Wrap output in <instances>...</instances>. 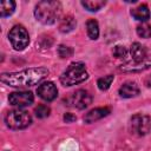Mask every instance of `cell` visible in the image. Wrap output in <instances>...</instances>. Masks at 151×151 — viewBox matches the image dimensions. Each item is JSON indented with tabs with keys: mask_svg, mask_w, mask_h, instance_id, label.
<instances>
[{
	"mask_svg": "<svg viewBox=\"0 0 151 151\" xmlns=\"http://www.w3.org/2000/svg\"><path fill=\"white\" fill-rule=\"evenodd\" d=\"M131 15L136 20L144 22V21H147L150 19V9L145 4H143V5H139L136 8L131 9Z\"/></svg>",
	"mask_w": 151,
	"mask_h": 151,
	"instance_id": "13",
	"label": "cell"
},
{
	"mask_svg": "<svg viewBox=\"0 0 151 151\" xmlns=\"http://www.w3.org/2000/svg\"><path fill=\"white\" fill-rule=\"evenodd\" d=\"M34 113L38 118H46L50 116L51 109H50V106H47L45 104H40L34 109Z\"/></svg>",
	"mask_w": 151,
	"mask_h": 151,
	"instance_id": "21",
	"label": "cell"
},
{
	"mask_svg": "<svg viewBox=\"0 0 151 151\" xmlns=\"http://www.w3.org/2000/svg\"><path fill=\"white\" fill-rule=\"evenodd\" d=\"M111 113V109L107 107V106H104V107H96V109H92L91 111H88L85 117H84V122L87 123V124H91V123H94L106 116H109Z\"/></svg>",
	"mask_w": 151,
	"mask_h": 151,
	"instance_id": "10",
	"label": "cell"
},
{
	"mask_svg": "<svg viewBox=\"0 0 151 151\" xmlns=\"http://www.w3.org/2000/svg\"><path fill=\"white\" fill-rule=\"evenodd\" d=\"M5 123L12 130H21L31 125L32 117L27 111L15 109L7 112V114L5 116Z\"/></svg>",
	"mask_w": 151,
	"mask_h": 151,
	"instance_id": "4",
	"label": "cell"
},
{
	"mask_svg": "<svg viewBox=\"0 0 151 151\" xmlns=\"http://www.w3.org/2000/svg\"><path fill=\"white\" fill-rule=\"evenodd\" d=\"M8 39L13 46L14 50L17 51H22L25 50L28 44H29V35L27 29L22 25H15L11 28L8 33Z\"/></svg>",
	"mask_w": 151,
	"mask_h": 151,
	"instance_id": "5",
	"label": "cell"
},
{
	"mask_svg": "<svg viewBox=\"0 0 151 151\" xmlns=\"http://www.w3.org/2000/svg\"><path fill=\"white\" fill-rule=\"evenodd\" d=\"M151 66V59H145L144 61L139 64H132V65H124L120 67L122 71L124 72H139L143 70H146Z\"/></svg>",
	"mask_w": 151,
	"mask_h": 151,
	"instance_id": "15",
	"label": "cell"
},
{
	"mask_svg": "<svg viewBox=\"0 0 151 151\" xmlns=\"http://www.w3.org/2000/svg\"><path fill=\"white\" fill-rule=\"evenodd\" d=\"M61 13V5L59 1H40L35 5L34 17L38 21L45 25L54 24Z\"/></svg>",
	"mask_w": 151,
	"mask_h": 151,
	"instance_id": "2",
	"label": "cell"
},
{
	"mask_svg": "<svg viewBox=\"0 0 151 151\" xmlns=\"http://www.w3.org/2000/svg\"><path fill=\"white\" fill-rule=\"evenodd\" d=\"M105 1L104 0H85L81 1V5L90 12H97L99 11L101 7L105 6Z\"/></svg>",
	"mask_w": 151,
	"mask_h": 151,
	"instance_id": "18",
	"label": "cell"
},
{
	"mask_svg": "<svg viewBox=\"0 0 151 151\" xmlns=\"http://www.w3.org/2000/svg\"><path fill=\"white\" fill-rule=\"evenodd\" d=\"M113 79H114V76H112V74H107V76H104V77L99 78L98 81H97V85H98L99 90H101V91L109 90L111 84H112V81H113Z\"/></svg>",
	"mask_w": 151,
	"mask_h": 151,
	"instance_id": "19",
	"label": "cell"
},
{
	"mask_svg": "<svg viewBox=\"0 0 151 151\" xmlns=\"http://www.w3.org/2000/svg\"><path fill=\"white\" fill-rule=\"evenodd\" d=\"M137 34L142 38H151V25L147 24H142L137 26Z\"/></svg>",
	"mask_w": 151,
	"mask_h": 151,
	"instance_id": "22",
	"label": "cell"
},
{
	"mask_svg": "<svg viewBox=\"0 0 151 151\" xmlns=\"http://www.w3.org/2000/svg\"><path fill=\"white\" fill-rule=\"evenodd\" d=\"M15 9V2L12 0H4L0 4V17L6 18L11 14H13Z\"/></svg>",
	"mask_w": 151,
	"mask_h": 151,
	"instance_id": "17",
	"label": "cell"
},
{
	"mask_svg": "<svg viewBox=\"0 0 151 151\" xmlns=\"http://www.w3.org/2000/svg\"><path fill=\"white\" fill-rule=\"evenodd\" d=\"M38 96L45 101H52L58 97V88L52 81H45L37 90Z\"/></svg>",
	"mask_w": 151,
	"mask_h": 151,
	"instance_id": "9",
	"label": "cell"
},
{
	"mask_svg": "<svg viewBox=\"0 0 151 151\" xmlns=\"http://www.w3.org/2000/svg\"><path fill=\"white\" fill-rule=\"evenodd\" d=\"M130 130L136 136H145L151 131V117L143 113H136L130 119Z\"/></svg>",
	"mask_w": 151,
	"mask_h": 151,
	"instance_id": "7",
	"label": "cell"
},
{
	"mask_svg": "<svg viewBox=\"0 0 151 151\" xmlns=\"http://www.w3.org/2000/svg\"><path fill=\"white\" fill-rule=\"evenodd\" d=\"M48 70L46 67H32L25 68L19 72H11V73H2L0 77L1 83L12 86V87H31L39 83H41L47 76Z\"/></svg>",
	"mask_w": 151,
	"mask_h": 151,
	"instance_id": "1",
	"label": "cell"
},
{
	"mask_svg": "<svg viewBox=\"0 0 151 151\" xmlns=\"http://www.w3.org/2000/svg\"><path fill=\"white\" fill-rule=\"evenodd\" d=\"M58 54L60 58L65 59V58H70L73 54V50L70 46H65V45H60L58 47Z\"/></svg>",
	"mask_w": 151,
	"mask_h": 151,
	"instance_id": "23",
	"label": "cell"
},
{
	"mask_svg": "<svg viewBox=\"0 0 151 151\" xmlns=\"http://www.w3.org/2000/svg\"><path fill=\"white\" fill-rule=\"evenodd\" d=\"M88 77L85 64L83 63H72L60 76V83L64 86H73L85 81Z\"/></svg>",
	"mask_w": 151,
	"mask_h": 151,
	"instance_id": "3",
	"label": "cell"
},
{
	"mask_svg": "<svg viewBox=\"0 0 151 151\" xmlns=\"http://www.w3.org/2000/svg\"><path fill=\"white\" fill-rule=\"evenodd\" d=\"M77 119V117L74 116V114H72V113H65L64 114V120L66 122V123H72V122H74Z\"/></svg>",
	"mask_w": 151,
	"mask_h": 151,
	"instance_id": "24",
	"label": "cell"
},
{
	"mask_svg": "<svg viewBox=\"0 0 151 151\" xmlns=\"http://www.w3.org/2000/svg\"><path fill=\"white\" fill-rule=\"evenodd\" d=\"M76 25H77L76 19H74L72 15H66V17H64V18L60 20L59 31L63 32V33H68V32H71V31L74 29Z\"/></svg>",
	"mask_w": 151,
	"mask_h": 151,
	"instance_id": "14",
	"label": "cell"
},
{
	"mask_svg": "<svg viewBox=\"0 0 151 151\" xmlns=\"http://www.w3.org/2000/svg\"><path fill=\"white\" fill-rule=\"evenodd\" d=\"M86 31H87V35L90 39L96 40L99 37V25L97 22V20L94 19H90L86 22Z\"/></svg>",
	"mask_w": 151,
	"mask_h": 151,
	"instance_id": "16",
	"label": "cell"
},
{
	"mask_svg": "<svg viewBox=\"0 0 151 151\" xmlns=\"http://www.w3.org/2000/svg\"><path fill=\"white\" fill-rule=\"evenodd\" d=\"M130 55L133 64H139L146 59V50L139 42H133L130 47Z\"/></svg>",
	"mask_w": 151,
	"mask_h": 151,
	"instance_id": "11",
	"label": "cell"
},
{
	"mask_svg": "<svg viewBox=\"0 0 151 151\" xmlns=\"http://www.w3.org/2000/svg\"><path fill=\"white\" fill-rule=\"evenodd\" d=\"M8 101L11 105L20 109V107L31 105L34 101V97H33V93L29 91H17V92L9 93Z\"/></svg>",
	"mask_w": 151,
	"mask_h": 151,
	"instance_id": "8",
	"label": "cell"
},
{
	"mask_svg": "<svg viewBox=\"0 0 151 151\" xmlns=\"http://www.w3.org/2000/svg\"><path fill=\"white\" fill-rule=\"evenodd\" d=\"M118 92L122 98H133L139 94V87L133 81H126L120 86Z\"/></svg>",
	"mask_w": 151,
	"mask_h": 151,
	"instance_id": "12",
	"label": "cell"
},
{
	"mask_svg": "<svg viewBox=\"0 0 151 151\" xmlns=\"http://www.w3.org/2000/svg\"><path fill=\"white\" fill-rule=\"evenodd\" d=\"M64 103L66 106L78 109V110H84L92 103V96L87 90H77L70 93L65 98Z\"/></svg>",
	"mask_w": 151,
	"mask_h": 151,
	"instance_id": "6",
	"label": "cell"
},
{
	"mask_svg": "<svg viewBox=\"0 0 151 151\" xmlns=\"http://www.w3.org/2000/svg\"><path fill=\"white\" fill-rule=\"evenodd\" d=\"M112 54H113V57L117 58V59L126 60V59H127V55H129V52H127V50H126L125 46H123V45H117V46L113 47Z\"/></svg>",
	"mask_w": 151,
	"mask_h": 151,
	"instance_id": "20",
	"label": "cell"
}]
</instances>
